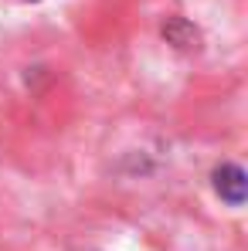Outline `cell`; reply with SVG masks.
Wrapping results in <instances>:
<instances>
[{
    "instance_id": "7a4b0ae2",
    "label": "cell",
    "mask_w": 248,
    "mask_h": 251,
    "mask_svg": "<svg viewBox=\"0 0 248 251\" xmlns=\"http://www.w3.org/2000/svg\"><path fill=\"white\" fill-rule=\"evenodd\" d=\"M160 31H164L166 44H173V48H180V51H191V48H197V41H201L197 27H194L191 21H184V17H166Z\"/></svg>"
},
{
    "instance_id": "3957f363",
    "label": "cell",
    "mask_w": 248,
    "mask_h": 251,
    "mask_svg": "<svg viewBox=\"0 0 248 251\" xmlns=\"http://www.w3.org/2000/svg\"><path fill=\"white\" fill-rule=\"evenodd\" d=\"M24 3H38V0H24Z\"/></svg>"
},
{
    "instance_id": "6da1fadb",
    "label": "cell",
    "mask_w": 248,
    "mask_h": 251,
    "mask_svg": "<svg viewBox=\"0 0 248 251\" xmlns=\"http://www.w3.org/2000/svg\"><path fill=\"white\" fill-rule=\"evenodd\" d=\"M214 190L221 201H228L231 207H242L245 204V194H248V176L238 163H221L214 170Z\"/></svg>"
}]
</instances>
